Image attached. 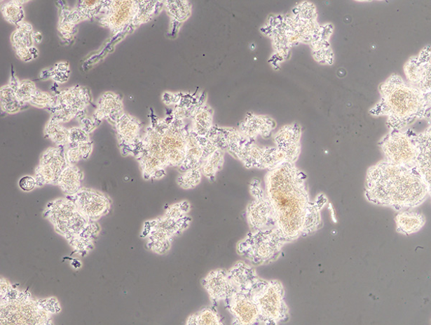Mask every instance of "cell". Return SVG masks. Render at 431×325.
Returning a JSON list of instances; mask_svg holds the SVG:
<instances>
[{
	"label": "cell",
	"instance_id": "cell-25",
	"mask_svg": "<svg viewBox=\"0 0 431 325\" xmlns=\"http://www.w3.org/2000/svg\"><path fill=\"white\" fill-rule=\"evenodd\" d=\"M396 230L404 235H411L419 232L425 225V217L414 211H401L395 218Z\"/></svg>",
	"mask_w": 431,
	"mask_h": 325
},
{
	"label": "cell",
	"instance_id": "cell-24",
	"mask_svg": "<svg viewBox=\"0 0 431 325\" xmlns=\"http://www.w3.org/2000/svg\"><path fill=\"white\" fill-rule=\"evenodd\" d=\"M331 25H320L312 41V48L314 57L319 62L331 65L333 53L327 37L331 34Z\"/></svg>",
	"mask_w": 431,
	"mask_h": 325
},
{
	"label": "cell",
	"instance_id": "cell-32",
	"mask_svg": "<svg viewBox=\"0 0 431 325\" xmlns=\"http://www.w3.org/2000/svg\"><path fill=\"white\" fill-rule=\"evenodd\" d=\"M9 84L13 88L18 100L28 105H30L33 96L38 90L33 81L29 79L20 81L15 76L12 77Z\"/></svg>",
	"mask_w": 431,
	"mask_h": 325
},
{
	"label": "cell",
	"instance_id": "cell-18",
	"mask_svg": "<svg viewBox=\"0 0 431 325\" xmlns=\"http://www.w3.org/2000/svg\"><path fill=\"white\" fill-rule=\"evenodd\" d=\"M301 128L297 124L282 126L273 136L275 147L286 162L296 164L301 152Z\"/></svg>",
	"mask_w": 431,
	"mask_h": 325
},
{
	"label": "cell",
	"instance_id": "cell-6",
	"mask_svg": "<svg viewBox=\"0 0 431 325\" xmlns=\"http://www.w3.org/2000/svg\"><path fill=\"white\" fill-rule=\"evenodd\" d=\"M261 324H277L290 317L285 301V288L278 280H264L252 293Z\"/></svg>",
	"mask_w": 431,
	"mask_h": 325
},
{
	"label": "cell",
	"instance_id": "cell-30",
	"mask_svg": "<svg viewBox=\"0 0 431 325\" xmlns=\"http://www.w3.org/2000/svg\"><path fill=\"white\" fill-rule=\"evenodd\" d=\"M224 163V152L217 150L212 152L201 164V173L210 181H214L217 174L220 171Z\"/></svg>",
	"mask_w": 431,
	"mask_h": 325
},
{
	"label": "cell",
	"instance_id": "cell-41",
	"mask_svg": "<svg viewBox=\"0 0 431 325\" xmlns=\"http://www.w3.org/2000/svg\"><path fill=\"white\" fill-rule=\"evenodd\" d=\"M69 77L70 66L66 62L56 64L54 68L49 72V77L55 83L64 84L69 80Z\"/></svg>",
	"mask_w": 431,
	"mask_h": 325
},
{
	"label": "cell",
	"instance_id": "cell-33",
	"mask_svg": "<svg viewBox=\"0 0 431 325\" xmlns=\"http://www.w3.org/2000/svg\"><path fill=\"white\" fill-rule=\"evenodd\" d=\"M93 151V142L88 140L78 144L68 145L65 147V152L69 164L74 165L81 160L90 158Z\"/></svg>",
	"mask_w": 431,
	"mask_h": 325
},
{
	"label": "cell",
	"instance_id": "cell-42",
	"mask_svg": "<svg viewBox=\"0 0 431 325\" xmlns=\"http://www.w3.org/2000/svg\"><path fill=\"white\" fill-rule=\"evenodd\" d=\"M57 29L63 39L70 41L77 32V25L61 15Z\"/></svg>",
	"mask_w": 431,
	"mask_h": 325
},
{
	"label": "cell",
	"instance_id": "cell-27",
	"mask_svg": "<svg viewBox=\"0 0 431 325\" xmlns=\"http://www.w3.org/2000/svg\"><path fill=\"white\" fill-rule=\"evenodd\" d=\"M82 173L76 166L69 164L61 173L57 184L68 194L73 195L80 190Z\"/></svg>",
	"mask_w": 431,
	"mask_h": 325
},
{
	"label": "cell",
	"instance_id": "cell-44",
	"mask_svg": "<svg viewBox=\"0 0 431 325\" xmlns=\"http://www.w3.org/2000/svg\"><path fill=\"white\" fill-rule=\"evenodd\" d=\"M88 140H90V133L81 127L69 128L68 145L78 144Z\"/></svg>",
	"mask_w": 431,
	"mask_h": 325
},
{
	"label": "cell",
	"instance_id": "cell-4",
	"mask_svg": "<svg viewBox=\"0 0 431 325\" xmlns=\"http://www.w3.org/2000/svg\"><path fill=\"white\" fill-rule=\"evenodd\" d=\"M224 152L238 159L248 169L270 171L286 162L284 154L276 147L258 145L235 128L225 135Z\"/></svg>",
	"mask_w": 431,
	"mask_h": 325
},
{
	"label": "cell",
	"instance_id": "cell-10",
	"mask_svg": "<svg viewBox=\"0 0 431 325\" xmlns=\"http://www.w3.org/2000/svg\"><path fill=\"white\" fill-rule=\"evenodd\" d=\"M249 192L254 198L246 210L250 231L276 227L272 206L261 182L256 179L254 180L249 185Z\"/></svg>",
	"mask_w": 431,
	"mask_h": 325
},
{
	"label": "cell",
	"instance_id": "cell-3",
	"mask_svg": "<svg viewBox=\"0 0 431 325\" xmlns=\"http://www.w3.org/2000/svg\"><path fill=\"white\" fill-rule=\"evenodd\" d=\"M380 101L369 113L387 117L390 130L402 131L416 121L426 119L430 121V95L393 74L380 87Z\"/></svg>",
	"mask_w": 431,
	"mask_h": 325
},
{
	"label": "cell",
	"instance_id": "cell-40",
	"mask_svg": "<svg viewBox=\"0 0 431 325\" xmlns=\"http://www.w3.org/2000/svg\"><path fill=\"white\" fill-rule=\"evenodd\" d=\"M30 105L50 110L55 105V97L37 90L30 102Z\"/></svg>",
	"mask_w": 431,
	"mask_h": 325
},
{
	"label": "cell",
	"instance_id": "cell-35",
	"mask_svg": "<svg viewBox=\"0 0 431 325\" xmlns=\"http://www.w3.org/2000/svg\"><path fill=\"white\" fill-rule=\"evenodd\" d=\"M34 32L31 23L24 22L18 27L11 37V43L15 50L34 46Z\"/></svg>",
	"mask_w": 431,
	"mask_h": 325
},
{
	"label": "cell",
	"instance_id": "cell-17",
	"mask_svg": "<svg viewBox=\"0 0 431 325\" xmlns=\"http://www.w3.org/2000/svg\"><path fill=\"white\" fill-rule=\"evenodd\" d=\"M123 156H134L141 140V123L135 117L123 113L114 124Z\"/></svg>",
	"mask_w": 431,
	"mask_h": 325
},
{
	"label": "cell",
	"instance_id": "cell-19",
	"mask_svg": "<svg viewBox=\"0 0 431 325\" xmlns=\"http://www.w3.org/2000/svg\"><path fill=\"white\" fill-rule=\"evenodd\" d=\"M416 150L415 170L422 179L430 187L431 161H430V126L423 132L416 133L408 131Z\"/></svg>",
	"mask_w": 431,
	"mask_h": 325
},
{
	"label": "cell",
	"instance_id": "cell-28",
	"mask_svg": "<svg viewBox=\"0 0 431 325\" xmlns=\"http://www.w3.org/2000/svg\"><path fill=\"white\" fill-rule=\"evenodd\" d=\"M1 109L8 114H15L27 109L30 105L20 102L10 84L1 87L0 91Z\"/></svg>",
	"mask_w": 431,
	"mask_h": 325
},
{
	"label": "cell",
	"instance_id": "cell-11",
	"mask_svg": "<svg viewBox=\"0 0 431 325\" xmlns=\"http://www.w3.org/2000/svg\"><path fill=\"white\" fill-rule=\"evenodd\" d=\"M137 10V1H104L95 19L100 25L117 35L131 27Z\"/></svg>",
	"mask_w": 431,
	"mask_h": 325
},
{
	"label": "cell",
	"instance_id": "cell-1",
	"mask_svg": "<svg viewBox=\"0 0 431 325\" xmlns=\"http://www.w3.org/2000/svg\"><path fill=\"white\" fill-rule=\"evenodd\" d=\"M306 179V173L289 162L268 171L265 176L275 226L289 243L323 227L321 211L327 199L311 201Z\"/></svg>",
	"mask_w": 431,
	"mask_h": 325
},
{
	"label": "cell",
	"instance_id": "cell-37",
	"mask_svg": "<svg viewBox=\"0 0 431 325\" xmlns=\"http://www.w3.org/2000/svg\"><path fill=\"white\" fill-rule=\"evenodd\" d=\"M203 174L200 168L190 169L181 173L177 178V184L180 188L189 190L196 187L203 180Z\"/></svg>",
	"mask_w": 431,
	"mask_h": 325
},
{
	"label": "cell",
	"instance_id": "cell-8",
	"mask_svg": "<svg viewBox=\"0 0 431 325\" xmlns=\"http://www.w3.org/2000/svg\"><path fill=\"white\" fill-rule=\"evenodd\" d=\"M191 223L188 215L182 218L164 217L146 223V232L151 248L158 253H165L171 246L175 236L186 230Z\"/></svg>",
	"mask_w": 431,
	"mask_h": 325
},
{
	"label": "cell",
	"instance_id": "cell-14",
	"mask_svg": "<svg viewBox=\"0 0 431 325\" xmlns=\"http://www.w3.org/2000/svg\"><path fill=\"white\" fill-rule=\"evenodd\" d=\"M406 78L425 95H430V48H424L418 55L409 59L404 67Z\"/></svg>",
	"mask_w": 431,
	"mask_h": 325
},
{
	"label": "cell",
	"instance_id": "cell-47",
	"mask_svg": "<svg viewBox=\"0 0 431 325\" xmlns=\"http://www.w3.org/2000/svg\"><path fill=\"white\" fill-rule=\"evenodd\" d=\"M43 37L40 32H34L33 34V41L34 44H39L42 42Z\"/></svg>",
	"mask_w": 431,
	"mask_h": 325
},
{
	"label": "cell",
	"instance_id": "cell-15",
	"mask_svg": "<svg viewBox=\"0 0 431 325\" xmlns=\"http://www.w3.org/2000/svg\"><path fill=\"white\" fill-rule=\"evenodd\" d=\"M224 302L234 318V324L252 325L260 322V315L251 293L235 291Z\"/></svg>",
	"mask_w": 431,
	"mask_h": 325
},
{
	"label": "cell",
	"instance_id": "cell-36",
	"mask_svg": "<svg viewBox=\"0 0 431 325\" xmlns=\"http://www.w3.org/2000/svg\"><path fill=\"white\" fill-rule=\"evenodd\" d=\"M27 1H11L1 8L4 18L9 23L19 27L25 21V11L22 5Z\"/></svg>",
	"mask_w": 431,
	"mask_h": 325
},
{
	"label": "cell",
	"instance_id": "cell-5",
	"mask_svg": "<svg viewBox=\"0 0 431 325\" xmlns=\"http://www.w3.org/2000/svg\"><path fill=\"white\" fill-rule=\"evenodd\" d=\"M289 244L280 230L272 227L259 231H249L238 244V253L253 265H259L274 261L280 256L284 246Z\"/></svg>",
	"mask_w": 431,
	"mask_h": 325
},
{
	"label": "cell",
	"instance_id": "cell-39",
	"mask_svg": "<svg viewBox=\"0 0 431 325\" xmlns=\"http://www.w3.org/2000/svg\"><path fill=\"white\" fill-rule=\"evenodd\" d=\"M169 14L179 20H184L191 14V7L186 1H166L165 4Z\"/></svg>",
	"mask_w": 431,
	"mask_h": 325
},
{
	"label": "cell",
	"instance_id": "cell-12",
	"mask_svg": "<svg viewBox=\"0 0 431 325\" xmlns=\"http://www.w3.org/2000/svg\"><path fill=\"white\" fill-rule=\"evenodd\" d=\"M65 147H51L42 154L36 168L37 185L55 184L64 168L69 165Z\"/></svg>",
	"mask_w": 431,
	"mask_h": 325
},
{
	"label": "cell",
	"instance_id": "cell-26",
	"mask_svg": "<svg viewBox=\"0 0 431 325\" xmlns=\"http://www.w3.org/2000/svg\"><path fill=\"white\" fill-rule=\"evenodd\" d=\"M214 110L205 104L192 117L191 130L199 136L207 137L213 126Z\"/></svg>",
	"mask_w": 431,
	"mask_h": 325
},
{
	"label": "cell",
	"instance_id": "cell-20",
	"mask_svg": "<svg viewBox=\"0 0 431 325\" xmlns=\"http://www.w3.org/2000/svg\"><path fill=\"white\" fill-rule=\"evenodd\" d=\"M227 275L238 292L252 293L264 281L249 264L242 261L236 263L227 271Z\"/></svg>",
	"mask_w": 431,
	"mask_h": 325
},
{
	"label": "cell",
	"instance_id": "cell-9",
	"mask_svg": "<svg viewBox=\"0 0 431 325\" xmlns=\"http://www.w3.org/2000/svg\"><path fill=\"white\" fill-rule=\"evenodd\" d=\"M379 145L386 161L416 171V150L408 132L390 130Z\"/></svg>",
	"mask_w": 431,
	"mask_h": 325
},
{
	"label": "cell",
	"instance_id": "cell-21",
	"mask_svg": "<svg viewBox=\"0 0 431 325\" xmlns=\"http://www.w3.org/2000/svg\"><path fill=\"white\" fill-rule=\"evenodd\" d=\"M124 113L122 98L114 93H105L99 99L93 120L98 126L104 121L114 125Z\"/></svg>",
	"mask_w": 431,
	"mask_h": 325
},
{
	"label": "cell",
	"instance_id": "cell-13",
	"mask_svg": "<svg viewBox=\"0 0 431 325\" xmlns=\"http://www.w3.org/2000/svg\"><path fill=\"white\" fill-rule=\"evenodd\" d=\"M217 149L207 138L199 136L189 128L185 159L179 167L181 173L198 168L204 161Z\"/></svg>",
	"mask_w": 431,
	"mask_h": 325
},
{
	"label": "cell",
	"instance_id": "cell-16",
	"mask_svg": "<svg viewBox=\"0 0 431 325\" xmlns=\"http://www.w3.org/2000/svg\"><path fill=\"white\" fill-rule=\"evenodd\" d=\"M71 201L86 218L95 221L108 213L110 201L104 195L88 189H83L72 195Z\"/></svg>",
	"mask_w": 431,
	"mask_h": 325
},
{
	"label": "cell",
	"instance_id": "cell-46",
	"mask_svg": "<svg viewBox=\"0 0 431 325\" xmlns=\"http://www.w3.org/2000/svg\"><path fill=\"white\" fill-rule=\"evenodd\" d=\"M37 185L36 180L31 175L22 177L19 182L20 189L25 192H30L33 190Z\"/></svg>",
	"mask_w": 431,
	"mask_h": 325
},
{
	"label": "cell",
	"instance_id": "cell-23",
	"mask_svg": "<svg viewBox=\"0 0 431 325\" xmlns=\"http://www.w3.org/2000/svg\"><path fill=\"white\" fill-rule=\"evenodd\" d=\"M276 126L271 117L248 113L240 124L239 131L248 139L254 140L258 136L268 138Z\"/></svg>",
	"mask_w": 431,
	"mask_h": 325
},
{
	"label": "cell",
	"instance_id": "cell-43",
	"mask_svg": "<svg viewBox=\"0 0 431 325\" xmlns=\"http://www.w3.org/2000/svg\"><path fill=\"white\" fill-rule=\"evenodd\" d=\"M190 210V203L188 201H183L170 206L165 215L172 218H182L188 215Z\"/></svg>",
	"mask_w": 431,
	"mask_h": 325
},
{
	"label": "cell",
	"instance_id": "cell-38",
	"mask_svg": "<svg viewBox=\"0 0 431 325\" xmlns=\"http://www.w3.org/2000/svg\"><path fill=\"white\" fill-rule=\"evenodd\" d=\"M104 3V1H100V0H84V1H79L75 8L85 20L95 19Z\"/></svg>",
	"mask_w": 431,
	"mask_h": 325
},
{
	"label": "cell",
	"instance_id": "cell-45",
	"mask_svg": "<svg viewBox=\"0 0 431 325\" xmlns=\"http://www.w3.org/2000/svg\"><path fill=\"white\" fill-rule=\"evenodd\" d=\"M16 55L24 62H30L39 57V51L35 46L15 50Z\"/></svg>",
	"mask_w": 431,
	"mask_h": 325
},
{
	"label": "cell",
	"instance_id": "cell-31",
	"mask_svg": "<svg viewBox=\"0 0 431 325\" xmlns=\"http://www.w3.org/2000/svg\"><path fill=\"white\" fill-rule=\"evenodd\" d=\"M44 135L46 138L50 140L56 146L65 147L68 145L69 128L64 127L52 117L45 127Z\"/></svg>",
	"mask_w": 431,
	"mask_h": 325
},
{
	"label": "cell",
	"instance_id": "cell-34",
	"mask_svg": "<svg viewBox=\"0 0 431 325\" xmlns=\"http://www.w3.org/2000/svg\"><path fill=\"white\" fill-rule=\"evenodd\" d=\"M186 324L189 325H220L224 324L221 317L212 307H206L190 315Z\"/></svg>",
	"mask_w": 431,
	"mask_h": 325
},
{
	"label": "cell",
	"instance_id": "cell-7",
	"mask_svg": "<svg viewBox=\"0 0 431 325\" xmlns=\"http://www.w3.org/2000/svg\"><path fill=\"white\" fill-rule=\"evenodd\" d=\"M55 105L48 110L51 117L60 124L71 120L81 121L86 114L88 108L93 101L89 88L76 85L55 95Z\"/></svg>",
	"mask_w": 431,
	"mask_h": 325
},
{
	"label": "cell",
	"instance_id": "cell-29",
	"mask_svg": "<svg viewBox=\"0 0 431 325\" xmlns=\"http://www.w3.org/2000/svg\"><path fill=\"white\" fill-rule=\"evenodd\" d=\"M163 4L161 1H137V10L131 27H136L151 20Z\"/></svg>",
	"mask_w": 431,
	"mask_h": 325
},
{
	"label": "cell",
	"instance_id": "cell-2",
	"mask_svg": "<svg viewBox=\"0 0 431 325\" xmlns=\"http://www.w3.org/2000/svg\"><path fill=\"white\" fill-rule=\"evenodd\" d=\"M430 196V187L416 171L386 161L367 171L364 197L374 204L395 211L417 208Z\"/></svg>",
	"mask_w": 431,
	"mask_h": 325
},
{
	"label": "cell",
	"instance_id": "cell-22",
	"mask_svg": "<svg viewBox=\"0 0 431 325\" xmlns=\"http://www.w3.org/2000/svg\"><path fill=\"white\" fill-rule=\"evenodd\" d=\"M201 283L210 299L216 303L226 301L235 292V288L228 279L227 271L224 270L210 272Z\"/></svg>",
	"mask_w": 431,
	"mask_h": 325
}]
</instances>
